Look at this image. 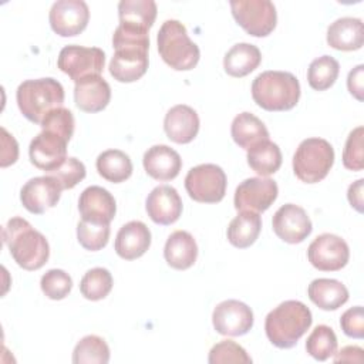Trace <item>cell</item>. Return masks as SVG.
Segmentation results:
<instances>
[{
    "instance_id": "obj_20",
    "label": "cell",
    "mask_w": 364,
    "mask_h": 364,
    "mask_svg": "<svg viewBox=\"0 0 364 364\" xmlns=\"http://www.w3.org/2000/svg\"><path fill=\"white\" fill-rule=\"evenodd\" d=\"M164 129L171 141L189 144L199 132V117L189 105H175L165 115Z\"/></svg>"
},
{
    "instance_id": "obj_22",
    "label": "cell",
    "mask_w": 364,
    "mask_h": 364,
    "mask_svg": "<svg viewBox=\"0 0 364 364\" xmlns=\"http://www.w3.org/2000/svg\"><path fill=\"white\" fill-rule=\"evenodd\" d=\"M111 100V87L101 75H91L75 82L74 101L84 112L102 111Z\"/></svg>"
},
{
    "instance_id": "obj_32",
    "label": "cell",
    "mask_w": 364,
    "mask_h": 364,
    "mask_svg": "<svg viewBox=\"0 0 364 364\" xmlns=\"http://www.w3.org/2000/svg\"><path fill=\"white\" fill-rule=\"evenodd\" d=\"M247 164L260 176H269L282 165L280 148L269 139L262 141L247 151Z\"/></svg>"
},
{
    "instance_id": "obj_15",
    "label": "cell",
    "mask_w": 364,
    "mask_h": 364,
    "mask_svg": "<svg viewBox=\"0 0 364 364\" xmlns=\"http://www.w3.org/2000/svg\"><path fill=\"white\" fill-rule=\"evenodd\" d=\"M61 191L63 186L54 176H36L23 185L20 191V200L28 212L41 215L57 205Z\"/></svg>"
},
{
    "instance_id": "obj_4",
    "label": "cell",
    "mask_w": 364,
    "mask_h": 364,
    "mask_svg": "<svg viewBox=\"0 0 364 364\" xmlns=\"http://www.w3.org/2000/svg\"><path fill=\"white\" fill-rule=\"evenodd\" d=\"M16 100L20 112L28 121L41 124L48 112L63 107L64 88L51 77L26 80L18 85Z\"/></svg>"
},
{
    "instance_id": "obj_29",
    "label": "cell",
    "mask_w": 364,
    "mask_h": 364,
    "mask_svg": "<svg viewBox=\"0 0 364 364\" xmlns=\"http://www.w3.org/2000/svg\"><path fill=\"white\" fill-rule=\"evenodd\" d=\"M262 230V219L259 213L242 210L233 218L228 226V240L232 246L246 249L252 246Z\"/></svg>"
},
{
    "instance_id": "obj_42",
    "label": "cell",
    "mask_w": 364,
    "mask_h": 364,
    "mask_svg": "<svg viewBox=\"0 0 364 364\" xmlns=\"http://www.w3.org/2000/svg\"><path fill=\"white\" fill-rule=\"evenodd\" d=\"M85 166L81 161L74 156H67L60 166H57L47 175L54 176L60 182L63 189H73L85 178Z\"/></svg>"
},
{
    "instance_id": "obj_38",
    "label": "cell",
    "mask_w": 364,
    "mask_h": 364,
    "mask_svg": "<svg viewBox=\"0 0 364 364\" xmlns=\"http://www.w3.org/2000/svg\"><path fill=\"white\" fill-rule=\"evenodd\" d=\"M40 287L51 300H63L73 289V280L68 273L61 269H50L41 276Z\"/></svg>"
},
{
    "instance_id": "obj_6",
    "label": "cell",
    "mask_w": 364,
    "mask_h": 364,
    "mask_svg": "<svg viewBox=\"0 0 364 364\" xmlns=\"http://www.w3.org/2000/svg\"><path fill=\"white\" fill-rule=\"evenodd\" d=\"M334 164V149L323 138L301 141L293 155L294 175L306 183L320 182L327 176Z\"/></svg>"
},
{
    "instance_id": "obj_30",
    "label": "cell",
    "mask_w": 364,
    "mask_h": 364,
    "mask_svg": "<svg viewBox=\"0 0 364 364\" xmlns=\"http://www.w3.org/2000/svg\"><path fill=\"white\" fill-rule=\"evenodd\" d=\"M119 24L149 31L156 18L154 0H121L118 3Z\"/></svg>"
},
{
    "instance_id": "obj_8",
    "label": "cell",
    "mask_w": 364,
    "mask_h": 364,
    "mask_svg": "<svg viewBox=\"0 0 364 364\" xmlns=\"http://www.w3.org/2000/svg\"><path fill=\"white\" fill-rule=\"evenodd\" d=\"M225 171L215 164H202L189 169L185 178L188 195L200 203H218L226 193Z\"/></svg>"
},
{
    "instance_id": "obj_18",
    "label": "cell",
    "mask_w": 364,
    "mask_h": 364,
    "mask_svg": "<svg viewBox=\"0 0 364 364\" xmlns=\"http://www.w3.org/2000/svg\"><path fill=\"white\" fill-rule=\"evenodd\" d=\"M146 213L158 225H172L182 215V199L169 185H159L146 198Z\"/></svg>"
},
{
    "instance_id": "obj_44",
    "label": "cell",
    "mask_w": 364,
    "mask_h": 364,
    "mask_svg": "<svg viewBox=\"0 0 364 364\" xmlns=\"http://www.w3.org/2000/svg\"><path fill=\"white\" fill-rule=\"evenodd\" d=\"M1 168H6L11 164H14L18 158V145L17 141L10 135L6 128H1Z\"/></svg>"
},
{
    "instance_id": "obj_39",
    "label": "cell",
    "mask_w": 364,
    "mask_h": 364,
    "mask_svg": "<svg viewBox=\"0 0 364 364\" xmlns=\"http://www.w3.org/2000/svg\"><path fill=\"white\" fill-rule=\"evenodd\" d=\"M208 361L210 364H226V363L252 364V358L246 353V350L232 340H222L216 343L209 351Z\"/></svg>"
},
{
    "instance_id": "obj_10",
    "label": "cell",
    "mask_w": 364,
    "mask_h": 364,
    "mask_svg": "<svg viewBox=\"0 0 364 364\" xmlns=\"http://www.w3.org/2000/svg\"><path fill=\"white\" fill-rule=\"evenodd\" d=\"M307 257L313 267L321 272L341 270L348 259L350 249L344 239L333 233L317 236L307 249Z\"/></svg>"
},
{
    "instance_id": "obj_31",
    "label": "cell",
    "mask_w": 364,
    "mask_h": 364,
    "mask_svg": "<svg viewBox=\"0 0 364 364\" xmlns=\"http://www.w3.org/2000/svg\"><path fill=\"white\" fill-rule=\"evenodd\" d=\"M95 165L98 173L112 183L124 182L132 173L131 158L119 149H107L101 152Z\"/></svg>"
},
{
    "instance_id": "obj_25",
    "label": "cell",
    "mask_w": 364,
    "mask_h": 364,
    "mask_svg": "<svg viewBox=\"0 0 364 364\" xmlns=\"http://www.w3.org/2000/svg\"><path fill=\"white\" fill-rule=\"evenodd\" d=\"M166 263L176 270H186L196 262L198 245L186 230H175L166 239L164 247Z\"/></svg>"
},
{
    "instance_id": "obj_5",
    "label": "cell",
    "mask_w": 364,
    "mask_h": 364,
    "mask_svg": "<svg viewBox=\"0 0 364 364\" xmlns=\"http://www.w3.org/2000/svg\"><path fill=\"white\" fill-rule=\"evenodd\" d=\"M158 51L162 60L176 71L192 70L200 57L199 47L189 38L186 27L178 20H166L158 31Z\"/></svg>"
},
{
    "instance_id": "obj_43",
    "label": "cell",
    "mask_w": 364,
    "mask_h": 364,
    "mask_svg": "<svg viewBox=\"0 0 364 364\" xmlns=\"http://www.w3.org/2000/svg\"><path fill=\"white\" fill-rule=\"evenodd\" d=\"M341 330L346 336L353 338L364 337V310L361 306L346 310L340 318Z\"/></svg>"
},
{
    "instance_id": "obj_47",
    "label": "cell",
    "mask_w": 364,
    "mask_h": 364,
    "mask_svg": "<svg viewBox=\"0 0 364 364\" xmlns=\"http://www.w3.org/2000/svg\"><path fill=\"white\" fill-rule=\"evenodd\" d=\"M363 185H364V179H358L353 182L347 191V198L350 205L360 213L363 212Z\"/></svg>"
},
{
    "instance_id": "obj_28",
    "label": "cell",
    "mask_w": 364,
    "mask_h": 364,
    "mask_svg": "<svg viewBox=\"0 0 364 364\" xmlns=\"http://www.w3.org/2000/svg\"><path fill=\"white\" fill-rule=\"evenodd\" d=\"M262 61L260 50L249 43L235 44L223 58L225 71L235 78H242L255 71Z\"/></svg>"
},
{
    "instance_id": "obj_1",
    "label": "cell",
    "mask_w": 364,
    "mask_h": 364,
    "mask_svg": "<svg viewBox=\"0 0 364 364\" xmlns=\"http://www.w3.org/2000/svg\"><path fill=\"white\" fill-rule=\"evenodd\" d=\"M3 242L14 262L24 270H38L50 257V246L46 236L20 216L11 218L6 223Z\"/></svg>"
},
{
    "instance_id": "obj_21",
    "label": "cell",
    "mask_w": 364,
    "mask_h": 364,
    "mask_svg": "<svg viewBox=\"0 0 364 364\" xmlns=\"http://www.w3.org/2000/svg\"><path fill=\"white\" fill-rule=\"evenodd\" d=\"M151 246V232L141 220H131L125 223L117 233L115 252L125 260L141 257Z\"/></svg>"
},
{
    "instance_id": "obj_13",
    "label": "cell",
    "mask_w": 364,
    "mask_h": 364,
    "mask_svg": "<svg viewBox=\"0 0 364 364\" xmlns=\"http://www.w3.org/2000/svg\"><path fill=\"white\" fill-rule=\"evenodd\" d=\"M215 330L222 336H243L253 327L252 309L239 300H225L219 303L212 313Z\"/></svg>"
},
{
    "instance_id": "obj_40",
    "label": "cell",
    "mask_w": 364,
    "mask_h": 364,
    "mask_svg": "<svg viewBox=\"0 0 364 364\" xmlns=\"http://www.w3.org/2000/svg\"><path fill=\"white\" fill-rule=\"evenodd\" d=\"M363 136L364 128L361 125L354 128L347 136L343 151V165L350 171H361L364 168Z\"/></svg>"
},
{
    "instance_id": "obj_37",
    "label": "cell",
    "mask_w": 364,
    "mask_h": 364,
    "mask_svg": "<svg viewBox=\"0 0 364 364\" xmlns=\"http://www.w3.org/2000/svg\"><path fill=\"white\" fill-rule=\"evenodd\" d=\"M77 239L80 245L91 252L101 250L109 239V225H100L82 220L77 225Z\"/></svg>"
},
{
    "instance_id": "obj_46",
    "label": "cell",
    "mask_w": 364,
    "mask_h": 364,
    "mask_svg": "<svg viewBox=\"0 0 364 364\" xmlns=\"http://www.w3.org/2000/svg\"><path fill=\"white\" fill-rule=\"evenodd\" d=\"M364 351L358 346H346L334 354V363H363Z\"/></svg>"
},
{
    "instance_id": "obj_14",
    "label": "cell",
    "mask_w": 364,
    "mask_h": 364,
    "mask_svg": "<svg viewBox=\"0 0 364 364\" xmlns=\"http://www.w3.org/2000/svg\"><path fill=\"white\" fill-rule=\"evenodd\" d=\"M273 232L286 243H301L313 230V225L306 210L294 203L280 206L273 215Z\"/></svg>"
},
{
    "instance_id": "obj_11",
    "label": "cell",
    "mask_w": 364,
    "mask_h": 364,
    "mask_svg": "<svg viewBox=\"0 0 364 364\" xmlns=\"http://www.w3.org/2000/svg\"><path fill=\"white\" fill-rule=\"evenodd\" d=\"M279 193L277 183L270 178H247L235 191V208L237 210L264 212L276 200Z\"/></svg>"
},
{
    "instance_id": "obj_3",
    "label": "cell",
    "mask_w": 364,
    "mask_h": 364,
    "mask_svg": "<svg viewBox=\"0 0 364 364\" xmlns=\"http://www.w3.org/2000/svg\"><path fill=\"white\" fill-rule=\"evenodd\" d=\"M255 102L266 111H289L300 98V82L287 71H264L252 82Z\"/></svg>"
},
{
    "instance_id": "obj_27",
    "label": "cell",
    "mask_w": 364,
    "mask_h": 364,
    "mask_svg": "<svg viewBox=\"0 0 364 364\" xmlns=\"http://www.w3.org/2000/svg\"><path fill=\"white\" fill-rule=\"evenodd\" d=\"M230 134L233 141L243 149L249 151L262 141L269 139L266 125L250 112H240L232 121Z\"/></svg>"
},
{
    "instance_id": "obj_16",
    "label": "cell",
    "mask_w": 364,
    "mask_h": 364,
    "mask_svg": "<svg viewBox=\"0 0 364 364\" xmlns=\"http://www.w3.org/2000/svg\"><path fill=\"white\" fill-rule=\"evenodd\" d=\"M67 144L68 141L61 135L43 129L30 142L28 155L31 164L47 173L54 171L67 158Z\"/></svg>"
},
{
    "instance_id": "obj_35",
    "label": "cell",
    "mask_w": 364,
    "mask_h": 364,
    "mask_svg": "<svg viewBox=\"0 0 364 364\" xmlns=\"http://www.w3.org/2000/svg\"><path fill=\"white\" fill-rule=\"evenodd\" d=\"M307 353L317 361H326L337 351V337L331 327L326 324L317 326L306 341Z\"/></svg>"
},
{
    "instance_id": "obj_12",
    "label": "cell",
    "mask_w": 364,
    "mask_h": 364,
    "mask_svg": "<svg viewBox=\"0 0 364 364\" xmlns=\"http://www.w3.org/2000/svg\"><path fill=\"white\" fill-rule=\"evenodd\" d=\"M53 31L61 37H74L85 30L90 20V10L82 0H58L48 14Z\"/></svg>"
},
{
    "instance_id": "obj_26",
    "label": "cell",
    "mask_w": 364,
    "mask_h": 364,
    "mask_svg": "<svg viewBox=\"0 0 364 364\" xmlns=\"http://www.w3.org/2000/svg\"><path fill=\"white\" fill-rule=\"evenodd\" d=\"M309 299L321 310H337L348 300L347 287L336 279H314L307 289Z\"/></svg>"
},
{
    "instance_id": "obj_23",
    "label": "cell",
    "mask_w": 364,
    "mask_h": 364,
    "mask_svg": "<svg viewBox=\"0 0 364 364\" xmlns=\"http://www.w3.org/2000/svg\"><path fill=\"white\" fill-rule=\"evenodd\" d=\"M145 172L156 181H171L176 178L182 168L179 154L168 145L151 146L142 158Z\"/></svg>"
},
{
    "instance_id": "obj_33",
    "label": "cell",
    "mask_w": 364,
    "mask_h": 364,
    "mask_svg": "<svg viewBox=\"0 0 364 364\" xmlns=\"http://www.w3.org/2000/svg\"><path fill=\"white\" fill-rule=\"evenodd\" d=\"M109 361V347L104 338L90 334L82 337L73 351L74 364H107Z\"/></svg>"
},
{
    "instance_id": "obj_24",
    "label": "cell",
    "mask_w": 364,
    "mask_h": 364,
    "mask_svg": "<svg viewBox=\"0 0 364 364\" xmlns=\"http://www.w3.org/2000/svg\"><path fill=\"white\" fill-rule=\"evenodd\" d=\"M364 43L363 21L357 17H341L327 28V44L340 51L360 50Z\"/></svg>"
},
{
    "instance_id": "obj_45",
    "label": "cell",
    "mask_w": 364,
    "mask_h": 364,
    "mask_svg": "<svg viewBox=\"0 0 364 364\" xmlns=\"http://www.w3.org/2000/svg\"><path fill=\"white\" fill-rule=\"evenodd\" d=\"M363 78H364V65L358 64L357 67H354L347 77V87L348 91L353 97H355L358 101L364 100V87H363Z\"/></svg>"
},
{
    "instance_id": "obj_17",
    "label": "cell",
    "mask_w": 364,
    "mask_h": 364,
    "mask_svg": "<svg viewBox=\"0 0 364 364\" xmlns=\"http://www.w3.org/2000/svg\"><path fill=\"white\" fill-rule=\"evenodd\" d=\"M78 210L82 220L100 225H109L117 212L114 196L102 186H88L78 199Z\"/></svg>"
},
{
    "instance_id": "obj_34",
    "label": "cell",
    "mask_w": 364,
    "mask_h": 364,
    "mask_svg": "<svg viewBox=\"0 0 364 364\" xmlns=\"http://www.w3.org/2000/svg\"><path fill=\"white\" fill-rule=\"evenodd\" d=\"M340 73L338 61L331 55H321L313 60L307 70L309 85L316 91H324L330 88Z\"/></svg>"
},
{
    "instance_id": "obj_9",
    "label": "cell",
    "mask_w": 364,
    "mask_h": 364,
    "mask_svg": "<svg viewBox=\"0 0 364 364\" xmlns=\"http://www.w3.org/2000/svg\"><path fill=\"white\" fill-rule=\"evenodd\" d=\"M104 64L105 53L101 48L74 44L63 47L57 60L58 68L74 82L91 75H100Z\"/></svg>"
},
{
    "instance_id": "obj_7",
    "label": "cell",
    "mask_w": 364,
    "mask_h": 364,
    "mask_svg": "<svg viewBox=\"0 0 364 364\" xmlns=\"http://www.w3.org/2000/svg\"><path fill=\"white\" fill-rule=\"evenodd\" d=\"M232 16L253 37L269 36L277 21L276 7L270 0H232Z\"/></svg>"
},
{
    "instance_id": "obj_19",
    "label": "cell",
    "mask_w": 364,
    "mask_h": 364,
    "mask_svg": "<svg viewBox=\"0 0 364 364\" xmlns=\"http://www.w3.org/2000/svg\"><path fill=\"white\" fill-rule=\"evenodd\" d=\"M148 50L141 47L115 48L109 63V74L119 82H134L148 70Z\"/></svg>"
},
{
    "instance_id": "obj_36",
    "label": "cell",
    "mask_w": 364,
    "mask_h": 364,
    "mask_svg": "<svg viewBox=\"0 0 364 364\" xmlns=\"http://www.w3.org/2000/svg\"><path fill=\"white\" fill-rule=\"evenodd\" d=\"M112 289V276L104 267H94L88 270L81 282L80 291L87 300H101L105 299Z\"/></svg>"
},
{
    "instance_id": "obj_41",
    "label": "cell",
    "mask_w": 364,
    "mask_h": 364,
    "mask_svg": "<svg viewBox=\"0 0 364 364\" xmlns=\"http://www.w3.org/2000/svg\"><path fill=\"white\" fill-rule=\"evenodd\" d=\"M40 125L44 131L55 132L63 138H65L67 141H70L74 134L75 122H74L73 112L64 107H60L48 112Z\"/></svg>"
},
{
    "instance_id": "obj_2",
    "label": "cell",
    "mask_w": 364,
    "mask_h": 364,
    "mask_svg": "<svg viewBox=\"0 0 364 364\" xmlns=\"http://www.w3.org/2000/svg\"><path fill=\"white\" fill-rule=\"evenodd\" d=\"M313 323L310 309L299 300H286L273 309L264 320L269 341L279 348H291Z\"/></svg>"
}]
</instances>
